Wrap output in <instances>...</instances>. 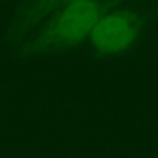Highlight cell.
<instances>
[{
    "label": "cell",
    "instance_id": "6da1fadb",
    "mask_svg": "<svg viewBox=\"0 0 158 158\" xmlns=\"http://www.w3.org/2000/svg\"><path fill=\"white\" fill-rule=\"evenodd\" d=\"M138 36V20L130 13H110L98 19L90 40L101 53H119L127 50Z\"/></svg>",
    "mask_w": 158,
    "mask_h": 158
},
{
    "label": "cell",
    "instance_id": "7a4b0ae2",
    "mask_svg": "<svg viewBox=\"0 0 158 158\" xmlns=\"http://www.w3.org/2000/svg\"><path fill=\"white\" fill-rule=\"evenodd\" d=\"M99 19V8L93 0H76L57 17L53 36L62 44H76L89 36Z\"/></svg>",
    "mask_w": 158,
    "mask_h": 158
},
{
    "label": "cell",
    "instance_id": "3957f363",
    "mask_svg": "<svg viewBox=\"0 0 158 158\" xmlns=\"http://www.w3.org/2000/svg\"><path fill=\"white\" fill-rule=\"evenodd\" d=\"M64 2H68V3H71V2H76V0H64Z\"/></svg>",
    "mask_w": 158,
    "mask_h": 158
}]
</instances>
